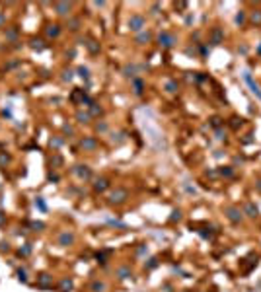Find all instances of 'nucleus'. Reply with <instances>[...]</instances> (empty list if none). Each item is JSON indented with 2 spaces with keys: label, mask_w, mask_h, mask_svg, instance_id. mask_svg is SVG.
<instances>
[{
  "label": "nucleus",
  "mask_w": 261,
  "mask_h": 292,
  "mask_svg": "<svg viewBox=\"0 0 261 292\" xmlns=\"http://www.w3.org/2000/svg\"><path fill=\"white\" fill-rule=\"evenodd\" d=\"M226 214H228V218L232 222H240V220H242V212H240L236 207H228V209H226Z\"/></svg>",
  "instance_id": "1"
},
{
  "label": "nucleus",
  "mask_w": 261,
  "mask_h": 292,
  "mask_svg": "<svg viewBox=\"0 0 261 292\" xmlns=\"http://www.w3.org/2000/svg\"><path fill=\"white\" fill-rule=\"evenodd\" d=\"M125 199H127V191H123V189H117L115 193H111V197H109L111 203H123Z\"/></svg>",
  "instance_id": "2"
},
{
  "label": "nucleus",
  "mask_w": 261,
  "mask_h": 292,
  "mask_svg": "<svg viewBox=\"0 0 261 292\" xmlns=\"http://www.w3.org/2000/svg\"><path fill=\"white\" fill-rule=\"evenodd\" d=\"M129 25H130V29L138 31V29H142V25H144V20L140 18V16H133V18H130V22H129Z\"/></svg>",
  "instance_id": "3"
},
{
  "label": "nucleus",
  "mask_w": 261,
  "mask_h": 292,
  "mask_svg": "<svg viewBox=\"0 0 261 292\" xmlns=\"http://www.w3.org/2000/svg\"><path fill=\"white\" fill-rule=\"evenodd\" d=\"M158 39H160V43H162L164 47H172L173 43H175V39H173L170 33H160V37H158Z\"/></svg>",
  "instance_id": "4"
},
{
  "label": "nucleus",
  "mask_w": 261,
  "mask_h": 292,
  "mask_svg": "<svg viewBox=\"0 0 261 292\" xmlns=\"http://www.w3.org/2000/svg\"><path fill=\"white\" fill-rule=\"evenodd\" d=\"M72 241H74V236L68 234V232L61 234V238H59V243H61V246H68V243H72Z\"/></svg>",
  "instance_id": "5"
},
{
  "label": "nucleus",
  "mask_w": 261,
  "mask_h": 292,
  "mask_svg": "<svg viewBox=\"0 0 261 292\" xmlns=\"http://www.w3.org/2000/svg\"><path fill=\"white\" fill-rule=\"evenodd\" d=\"M246 82L249 84V88H252V92H253V93H257V96L261 97V92H259V88H257V84H255V82L252 80V76H249V74H246Z\"/></svg>",
  "instance_id": "6"
},
{
  "label": "nucleus",
  "mask_w": 261,
  "mask_h": 292,
  "mask_svg": "<svg viewBox=\"0 0 261 292\" xmlns=\"http://www.w3.org/2000/svg\"><path fill=\"white\" fill-rule=\"evenodd\" d=\"M105 187H107V181H105V179H98V181H96V185H94V189H96V191H103Z\"/></svg>",
  "instance_id": "7"
},
{
  "label": "nucleus",
  "mask_w": 261,
  "mask_h": 292,
  "mask_svg": "<svg viewBox=\"0 0 261 292\" xmlns=\"http://www.w3.org/2000/svg\"><path fill=\"white\" fill-rule=\"evenodd\" d=\"M57 10H59V14H66L70 10V4H57Z\"/></svg>",
  "instance_id": "8"
},
{
  "label": "nucleus",
  "mask_w": 261,
  "mask_h": 292,
  "mask_svg": "<svg viewBox=\"0 0 261 292\" xmlns=\"http://www.w3.org/2000/svg\"><path fill=\"white\" fill-rule=\"evenodd\" d=\"M82 146H84V148H94V146H96V140L86 138V140H82Z\"/></svg>",
  "instance_id": "9"
},
{
  "label": "nucleus",
  "mask_w": 261,
  "mask_h": 292,
  "mask_svg": "<svg viewBox=\"0 0 261 292\" xmlns=\"http://www.w3.org/2000/svg\"><path fill=\"white\" fill-rule=\"evenodd\" d=\"M62 292H66V290H70V288H72V280H68V278H65V280H62Z\"/></svg>",
  "instance_id": "10"
},
{
  "label": "nucleus",
  "mask_w": 261,
  "mask_h": 292,
  "mask_svg": "<svg viewBox=\"0 0 261 292\" xmlns=\"http://www.w3.org/2000/svg\"><path fill=\"white\" fill-rule=\"evenodd\" d=\"M47 33H49V35H53V37H55V35H59V25H49Z\"/></svg>",
  "instance_id": "11"
},
{
  "label": "nucleus",
  "mask_w": 261,
  "mask_h": 292,
  "mask_svg": "<svg viewBox=\"0 0 261 292\" xmlns=\"http://www.w3.org/2000/svg\"><path fill=\"white\" fill-rule=\"evenodd\" d=\"M246 212L249 214V216H255V214H257V209H253V204H246Z\"/></svg>",
  "instance_id": "12"
},
{
  "label": "nucleus",
  "mask_w": 261,
  "mask_h": 292,
  "mask_svg": "<svg viewBox=\"0 0 261 292\" xmlns=\"http://www.w3.org/2000/svg\"><path fill=\"white\" fill-rule=\"evenodd\" d=\"M31 47H33V49H37V51H41V49H43V41L33 39V41H31Z\"/></svg>",
  "instance_id": "13"
},
{
  "label": "nucleus",
  "mask_w": 261,
  "mask_h": 292,
  "mask_svg": "<svg viewBox=\"0 0 261 292\" xmlns=\"http://www.w3.org/2000/svg\"><path fill=\"white\" fill-rule=\"evenodd\" d=\"M135 92L138 93V96L142 93V82H140V80H135Z\"/></svg>",
  "instance_id": "14"
},
{
  "label": "nucleus",
  "mask_w": 261,
  "mask_h": 292,
  "mask_svg": "<svg viewBox=\"0 0 261 292\" xmlns=\"http://www.w3.org/2000/svg\"><path fill=\"white\" fill-rule=\"evenodd\" d=\"M92 290L102 292V290H103V284H102V283H94V284H92Z\"/></svg>",
  "instance_id": "15"
},
{
  "label": "nucleus",
  "mask_w": 261,
  "mask_h": 292,
  "mask_svg": "<svg viewBox=\"0 0 261 292\" xmlns=\"http://www.w3.org/2000/svg\"><path fill=\"white\" fill-rule=\"evenodd\" d=\"M18 278L22 280V283H25V280H28V277H25V271H18Z\"/></svg>",
  "instance_id": "16"
},
{
  "label": "nucleus",
  "mask_w": 261,
  "mask_h": 292,
  "mask_svg": "<svg viewBox=\"0 0 261 292\" xmlns=\"http://www.w3.org/2000/svg\"><path fill=\"white\" fill-rule=\"evenodd\" d=\"M78 72H80V76H82V78H88V68H84V66H82V68H78Z\"/></svg>",
  "instance_id": "17"
},
{
  "label": "nucleus",
  "mask_w": 261,
  "mask_h": 292,
  "mask_svg": "<svg viewBox=\"0 0 261 292\" xmlns=\"http://www.w3.org/2000/svg\"><path fill=\"white\" fill-rule=\"evenodd\" d=\"M35 204H37V207H39V209H41V210H47V207H45V203H43V201H41V199H37V201H35Z\"/></svg>",
  "instance_id": "18"
},
{
  "label": "nucleus",
  "mask_w": 261,
  "mask_h": 292,
  "mask_svg": "<svg viewBox=\"0 0 261 292\" xmlns=\"http://www.w3.org/2000/svg\"><path fill=\"white\" fill-rule=\"evenodd\" d=\"M49 280H51L49 275H41V284H49Z\"/></svg>",
  "instance_id": "19"
},
{
  "label": "nucleus",
  "mask_w": 261,
  "mask_h": 292,
  "mask_svg": "<svg viewBox=\"0 0 261 292\" xmlns=\"http://www.w3.org/2000/svg\"><path fill=\"white\" fill-rule=\"evenodd\" d=\"M31 228H35V230H41V228H45V224H41V222H35V224H31Z\"/></svg>",
  "instance_id": "20"
},
{
  "label": "nucleus",
  "mask_w": 261,
  "mask_h": 292,
  "mask_svg": "<svg viewBox=\"0 0 261 292\" xmlns=\"http://www.w3.org/2000/svg\"><path fill=\"white\" fill-rule=\"evenodd\" d=\"M76 117H78V119L82 121V123H86V121H88V115H86V113H84V115H82V113H78Z\"/></svg>",
  "instance_id": "21"
},
{
  "label": "nucleus",
  "mask_w": 261,
  "mask_h": 292,
  "mask_svg": "<svg viewBox=\"0 0 261 292\" xmlns=\"http://www.w3.org/2000/svg\"><path fill=\"white\" fill-rule=\"evenodd\" d=\"M119 275H121V278H127V275H129V271H127V269H121V271H119Z\"/></svg>",
  "instance_id": "22"
},
{
  "label": "nucleus",
  "mask_w": 261,
  "mask_h": 292,
  "mask_svg": "<svg viewBox=\"0 0 261 292\" xmlns=\"http://www.w3.org/2000/svg\"><path fill=\"white\" fill-rule=\"evenodd\" d=\"M8 160H10V158H8V156H6V154H2V156H0V164H4V162H8Z\"/></svg>",
  "instance_id": "23"
},
{
  "label": "nucleus",
  "mask_w": 261,
  "mask_h": 292,
  "mask_svg": "<svg viewBox=\"0 0 261 292\" xmlns=\"http://www.w3.org/2000/svg\"><path fill=\"white\" fill-rule=\"evenodd\" d=\"M148 39H150V35L146 33V35H140V37H138V41H148Z\"/></svg>",
  "instance_id": "24"
},
{
  "label": "nucleus",
  "mask_w": 261,
  "mask_h": 292,
  "mask_svg": "<svg viewBox=\"0 0 261 292\" xmlns=\"http://www.w3.org/2000/svg\"><path fill=\"white\" fill-rule=\"evenodd\" d=\"M218 39H220V31H215V43H218Z\"/></svg>",
  "instance_id": "25"
},
{
  "label": "nucleus",
  "mask_w": 261,
  "mask_h": 292,
  "mask_svg": "<svg viewBox=\"0 0 261 292\" xmlns=\"http://www.w3.org/2000/svg\"><path fill=\"white\" fill-rule=\"evenodd\" d=\"M0 22H2V16H0Z\"/></svg>",
  "instance_id": "26"
}]
</instances>
